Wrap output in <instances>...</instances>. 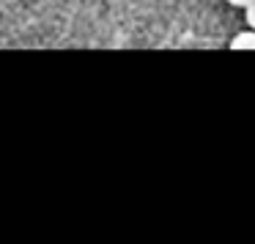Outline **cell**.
<instances>
[{"mask_svg": "<svg viewBox=\"0 0 255 244\" xmlns=\"http://www.w3.org/2000/svg\"><path fill=\"white\" fill-rule=\"evenodd\" d=\"M231 50H255V30H244V33L233 36L231 41Z\"/></svg>", "mask_w": 255, "mask_h": 244, "instance_id": "cell-1", "label": "cell"}, {"mask_svg": "<svg viewBox=\"0 0 255 244\" xmlns=\"http://www.w3.org/2000/svg\"><path fill=\"white\" fill-rule=\"evenodd\" d=\"M244 19H247V25H250V28L255 30V0H253V3H250L247 8H244Z\"/></svg>", "mask_w": 255, "mask_h": 244, "instance_id": "cell-2", "label": "cell"}, {"mask_svg": "<svg viewBox=\"0 0 255 244\" xmlns=\"http://www.w3.org/2000/svg\"><path fill=\"white\" fill-rule=\"evenodd\" d=\"M228 3H231V6H236V8H247L253 0H228Z\"/></svg>", "mask_w": 255, "mask_h": 244, "instance_id": "cell-3", "label": "cell"}]
</instances>
